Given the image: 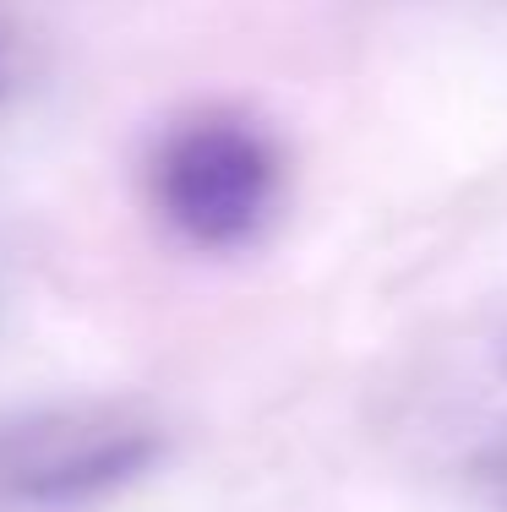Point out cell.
Wrapping results in <instances>:
<instances>
[{"mask_svg": "<svg viewBox=\"0 0 507 512\" xmlns=\"http://www.w3.org/2000/svg\"><path fill=\"white\" fill-rule=\"evenodd\" d=\"M142 197L175 246L246 256L289 213L284 137L240 104H191L148 142Z\"/></svg>", "mask_w": 507, "mask_h": 512, "instance_id": "obj_1", "label": "cell"}, {"mask_svg": "<svg viewBox=\"0 0 507 512\" xmlns=\"http://www.w3.org/2000/svg\"><path fill=\"white\" fill-rule=\"evenodd\" d=\"M175 431L137 398L71 393L0 409V512H99L169 463Z\"/></svg>", "mask_w": 507, "mask_h": 512, "instance_id": "obj_2", "label": "cell"}, {"mask_svg": "<svg viewBox=\"0 0 507 512\" xmlns=\"http://www.w3.org/2000/svg\"><path fill=\"white\" fill-rule=\"evenodd\" d=\"M11 88H17V50H11V28L0 22V104L11 99Z\"/></svg>", "mask_w": 507, "mask_h": 512, "instance_id": "obj_3", "label": "cell"}, {"mask_svg": "<svg viewBox=\"0 0 507 512\" xmlns=\"http://www.w3.org/2000/svg\"><path fill=\"white\" fill-rule=\"evenodd\" d=\"M491 491H497V507L507 512V447L497 453V463H491Z\"/></svg>", "mask_w": 507, "mask_h": 512, "instance_id": "obj_4", "label": "cell"}]
</instances>
